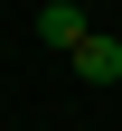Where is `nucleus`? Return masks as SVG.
I'll use <instances>...</instances> for the list:
<instances>
[{
  "mask_svg": "<svg viewBox=\"0 0 122 131\" xmlns=\"http://www.w3.org/2000/svg\"><path fill=\"white\" fill-rule=\"evenodd\" d=\"M66 66H75V84H122V38H103V28H85V38L66 47Z\"/></svg>",
  "mask_w": 122,
  "mask_h": 131,
  "instance_id": "f257e3e1",
  "label": "nucleus"
},
{
  "mask_svg": "<svg viewBox=\"0 0 122 131\" xmlns=\"http://www.w3.org/2000/svg\"><path fill=\"white\" fill-rule=\"evenodd\" d=\"M38 38H47V47L66 56V47L85 38V9H75V0H47V9H38Z\"/></svg>",
  "mask_w": 122,
  "mask_h": 131,
  "instance_id": "f03ea898",
  "label": "nucleus"
},
{
  "mask_svg": "<svg viewBox=\"0 0 122 131\" xmlns=\"http://www.w3.org/2000/svg\"><path fill=\"white\" fill-rule=\"evenodd\" d=\"M75 9H85V0H75Z\"/></svg>",
  "mask_w": 122,
  "mask_h": 131,
  "instance_id": "7ed1b4c3",
  "label": "nucleus"
}]
</instances>
